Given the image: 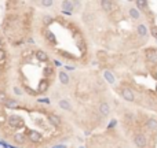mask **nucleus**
<instances>
[{"mask_svg":"<svg viewBox=\"0 0 157 148\" xmlns=\"http://www.w3.org/2000/svg\"><path fill=\"white\" fill-rule=\"evenodd\" d=\"M8 123H10L11 127L19 129V127L24 126V119H22L21 116H18V115H11L10 118H8Z\"/></svg>","mask_w":157,"mask_h":148,"instance_id":"f257e3e1","label":"nucleus"},{"mask_svg":"<svg viewBox=\"0 0 157 148\" xmlns=\"http://www.w3.org/2000/svg\"><path fill=\"white\" fill-rule=\"evenodd\" d=\"M134 143H135V145L138 148H145L147 144V140L143 134H136L135 137H134Z\"/></svg>","mask_w":157,"mask_h":148,"instance_id":"f03ea898","label":"nucleus"},{"mask_svg":"<svg viewBox=\"0 0 157 148\" xmlns=\"http://www.w3.org/2000/svg\"><path fill=\"white\" fill-rule=\"evenodd\" d=\"M121 96L124 100H127V102H134V99H135V96H134V92L131 91V89L128 88H124L121 91Z\"/></svg>","mask_w":157,"mask_h":148,"instance_id":"7ed1b4c3","label":"nucleus"},{"mask_svg":"<svg viewBox=\"0 0 157 148\" xmlns=\"http://www.w3.org/2000/svg\"><path fill=\"white\" fill-rule=\"evenodd\" d=\"M109 113H110V107H109V104H107V103H101V106H99V114L101 115L107 116Z\"/></svg>","mask_w":157,"mask_h":148,"instance_id":"20e7f679","label":"nucleus"},{"mask_svg":"<svg viewBox=\"0 0 157 148\" xmlns=\"http://www.w3.org/2000/svg\"><path fill=\"white\" fill-rule=\"evenodd\" d=\"M146 59L149 60L150 63H157V51H147Z\"/></svg>","mask_w":157,"mask_h":148,"instance_id":"39448f33","label":"nucleus"},{"mask_svg":"<svg viewBox=\"0 0 157 148\" xmlns=\"http://www.w3.org/2000/svg\"><path fill=\"white\" fill-rule=\"evenodd\" d=\"M29 137H30V140H32V141H35V143L41 141V134H40L39 132H36V130H30V132H29Z\"/></svg>","mask_w":157,"mask_h":148,"instance_id":"423d86ee","label":"nucleus"},{"mask_svg":"<svg viewBox=\"0 0 157 148\" xmlns=\"http://www.w3.org/2000/svg\"><path fill=\"white\" fill-rule=\"evenodd\" d=\"M101 6H102V8H104L105 11H112V8H113V3L112 1H107V0H102L101 1Z\"/></svg>","mask_w":157,"mask_h":148,"instance_id":"0eeeda50","label":"nucleus"},{"mask_svg":"<svg viewBox=\"0 0 157 148\" xmlns=\"http://www.w3.org/2000/svg\"><path fill=\"white\" fill-rule=\"evenodd\" d=\"M36 58H37L40 62H47V60H48V55H47L46 52H43V51H37V52H36Z\"/></svg>","mask_w":157,"mask_h":148,"instance_id":"6e6552de","label":"nucleus"},{"mask_svg":"<svg viewBox=\"0 0 157 148\" xmlns=\"http://www.w3.org/2000/svg\"><path fill=\"white\" fill-rule=\"evenodd\" d=\"M59 81L64 85H68L69 84V75L66 73H64V71H61V73H59Z\"/></svg>","mask_w":157,"mask_h":148,"instance_id":"1a4fd4ad","label":"nucleus"},{"mask_svg":"<svg viewBox=\"0 0 157 148\" xmlns=\"http://www.w3.org/2000/svg\"><path fill=\"white\" fill-rule=\"evenodd\" d=\"M62 10H65V11H72L73 10V3L72 1H62Z\"/></svg>","mask_w":157,"mask_h":148,"instance_id":"9d476101","label":"nucleus"},{"mask_svg":"<svg viewBox=\"0 0 157 148\" xmlns=\"http://www.w3.org/2000/svg\"><path fill=\"white\" fill-rule=\"evenodd\" d=\"M104 75H105V78H106V81L109 82V84H114V75L110 73V71H105L104 73Z\"/></svg>","mask_w":157,"mask_h":148,"instance_id":"9b49d317","label":"nucleus"},{"mask_svg":"<svg viewBox=\"0 0 157 148\" xmlns=\"http://www.w3.org/2000/svg\"><path fill=\"white\" fill-rule=\"evenodd\" d=\"M47 88H48V82H47L46 80H41L40 84H39V89H37V91H39V92H44V91H47Z\"/></svg>","mask_w":157,"mask_h":148,"instance_id":"f8f14e48","label":"nucleus"},{"mask_svg":"<svg viewBox=\"0 0 157 148\" xmlns=\"http://www.w3.org/2000/svg\"><path fill=\"white\" fill-rule=\"evenodd\" d=\"M59 107H61L62 110H72L70 103H69L68 100H61V102H59Z\"/></svg>","mask_w":157,"mask_h":148,"instance_id":"ddd939ff","label":"nucleus"},{"mask_svg":"<svg viewBox=\"0 0 157 148\" xmlns=\"http://www.w3.org/2000/svg\"><path fill=\"white\" fill-rule=\"evenodd\" d=\"M48 121H50L53 125H55V126H58V125H59V122H61V121H59V116H58V115H50V116H48Z\"/></svg>","mask_w":157,"mask_h":148,"instance_id":"4468645a","label":"nucleus"},{"mask_svg":"<svg viewBox=\"0 0 157 148\" xmlns=\"http://www.w3.org/2000/svg\"><path fill=\"white\" fill-rule=\"evenodd\" d=\"M46 37H47V40H48L51 44H57V39H55V36H54L51 32L47 30V32H46Z\"/></svg>","mask_w":157,"mask_h":148,"instance_id":"2eb2a0df","label":"nucleus"},{"mask_svg":"<svg viewBox=\"0 0 157 148\" xmlns=\"http://www.w3.org/2000/svg\"><path fill=\"white\" fill-rule=\"evenodd\" d=\"M138 33H139V36H146L147 34V29H146V26L145 25H139L138 26Z\"/></svg>","mask_w":157,"mask_h":148,"instance_id":"dca6fc26","label":"nucleus"},{"mask_svg":"<svg viewBox=\"0 0 157 148\" xmlns=\"http://www.w3.org/2000/svg\"><path fill=\"white\" fill-rule=\"evenodd\" d=\"M4 106L7 107V108H13V107L17 106V100H14V99H7V102H6Z\"/></svg>","mask_w":157,"mask_h":148,"instance_id":"f3484780","label":"nucleus"},{"mask_svg":"<svg viewBox=\"0 0 157 148\" xmlns=\"http://www.w3.org/2000/svg\"><path fill=\"white\" fill-rule=\"evenodd\" d=\"M14 140L17 141L18 144H22V143L25 141V136H24V134H21V133H18V134H15V136H14Z\"/></svg>","mask_w":157,"mask_h":148,"instance_id":"a211bd4d","label":"nucleus"},{"mask_svg":"<svg viewBox=\"0 0 157 148\" xmlns=\"http://www.w3.org/2000/svg\"><path fill=\"white\" fill-rule=\"evenodd\" d=\"M147 126H149L152 130H156V127H157L156 119H149V121H147Z\"/></svg>","mask_w":157,"mask_h":148,"instance_id":"6ab92c4d","label":"nucleus"},{"mask_svg":"<svg viewBox=\"0 0 157 148\" xmlns=\"http://www.w3.org/2000/svg\"><path fill=\"white\" fill-rule=\"evenodd\" d=\"M130 15H131L132 18H135V19H138V18H139V12H138V10H136V8H131V10H130Z\"/></svg>","mask_w":157,"mask_h":148,"instance_id":"aec40b11","label":"nucleus"},{"mask_svg":"<svg viewBox=\"0 0 157 148\" xmlns=\"http://www.w3.org/2000/svg\"><path fill=\"white\" fill-rule=\"evenodd\" d=\"M7 95L4 93V92H0V104H6V102H7Z\"/></svg>","mask_w":157,"mask_h":148,"instance_id":"412c9836","label":"nucleus"},{"mask_svg":"<svg viewBox=\"0 0 157 148\" xmlns=\"http://www.w3.org/2000/svg\"><path fill=\"white\" fill-rule=\"evenodd\" d=\"M136 6H138L139 10H145V7H146V1H143V0H136Z\"/></svg>","mask_w":157,"mask_h":148,"instance_id":"4be33fe9","label":"nucleus"},{"mask_svg":"<svg viewBox=\"0 0 157 148\" xmlns=\"http://www.w3.org/2000/svg\"><path fill=\"white\" fill-rule=\"evenodd\" d=\"M54 70H53V67H46L44 69V75H53Z\"/></svg>","mask_w":157,"mask_h":148,"instance_id":"5701e85b","label":"nucleus"},{"mask_svg":"<svg viewBox=\"0 0 157 148\" xmlns=\"http://www.w3.org/2000/svg\"><path fill=\"white\" fill-rule=\"evenodd\" d=\"M41 4H43L44 7H50V6H53V1H51V0H44V1H41Z\"/></svg>","mask_w":157,"mask_h":148,"instance_id":"b1692460","label":"nucleus"},{"mask_svg":"<svg viewBox=\"0 0 157 148\" xmlns=\"http://www.w3.org/2000/svg\"><path fill=\"white\" fill-rule=\"evenodd\" d=\"M152 36H153L154 39H157V26H153V28H152Z\"/></svg>","mask_w":157,"mask_h":148,"instance_id":"393cba45","label":"nucleus"},{"mask_svg":"<svg viewBox=\"0 0 157 148\" xmlns=\"http://www.w3.org/2000/svg\"><path fill=\"white\" fill-rule=\"evenodd\" d=\"M4 58H6V55H4V52L0 49V63H3L4 62Z\"/></svg>","mask_w":157,"mask_h":148,"instance_id":"a878e982","label":"nucleus"},{"mask_svg":"<svg viewBox=\"0 0 157 148\" xmlns=\"http://www.w3.org/2000/svg\"><path fill=\"white\" fill-rule=\"evenodd\" d=\"M14 92L17 93V95H21V93H22V92H21V89H19V88H14Z\"/></svg>","mask_w":157,"mask_h":148,"instance_id":"bb28decb","label":"nucleus"},{"mask_svg":"<svg viewBox=\"0 0 157 148\" xmlns=\"http://www.w3.org/2000/svg\"><path fill=\"white\" fill-rule=\"evenodd\" d=\"M44 22H46V23H50V22H51V18H50V17H46V18H44Z\"/></svg>","mask_w":157,"mask_h":148,"instance_id":"cd10ccee","label":"nucleus"},{"mask_svg":"<svg viewBox=\"0 0 157 148\" xmlns=\"http://www.w3.org/2000/svg\"><path fill=\"white\" fill-rule=\"evenodd\" d=\"M114 125H116V121H112V122L109 123V127H113Z\"/></svg>","mask_w":157,"mask_h":148,"instance_id":"c85d7f7f","label":"nucleus"},{"mask_svg":"<svg viewBox=\"0 0 157 148\" xmlns=\"http://www.w3.org/2000/svg\"><path fill=\"white\" fill-rule=\"evenodd\" d=\"M53 148H66L65 145H55V147H53Z\"/></svg>","mask_w":157,"mask_h":148,"instance_id":"c756f323","label":"nucleus"},{"mask_svg":"<svg viewBox=\"0 0 157 148\" xmlns=\"http://www.w3.org/2000/svg\"><path fill=\"white\" fill-rule=\"evenodd\" d=\"M54 63L57 64V66H61V62H59V60H55V62H54Z\"/></svg>","mask_w":157,"mask_h":148,"instance_id":"7c9ffc66","label":"nucleus"},{"mask_svg":"<svg viewBox=\"0 0 157 148\" xmlns=\"http://www.w3.org/2000/svg\"><path fill=\"white\" fill-rule=\"evenodd\" d=\"M81 148H83V147H81Z\"/></svg>","mask_w":157,"mask_h":148,"instance_id":"2f4dec72","label":"nucleus"}]
</instances>
